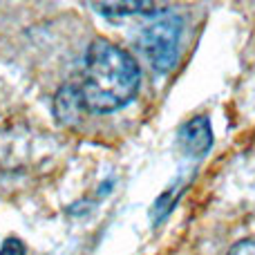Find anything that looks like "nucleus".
Here are the masks:
<instances>
[{"mask_svg": "<svg viewBox=\"0 0 255 255\" xmlns=\"http://www.w3.org/2000/svg\"><path fill=\"white\" fill-rule=\"evenodd\" d=\"M141 72L124 47L97 38L85 52L83 83L79 85L88 112L106 115L126 108L139 92Z\"/></svg>", "mask_w": 255, "mask_h": 255, "instance_id": "1", "label": "nucleus"}, {"mask_svg": "<svg viewBox=\"0 0 255 255\" xmlns=\"http://www.w3.org/2000/svg\"><path fill=\"white\" fill-rule=\"evenodd\" d=\"M181 31H184V20L177 13L163 16L159 20H154L152 25L141 29L139 49L154 72L163 74V72L175 67L181 43Z\"/></svg>", "mask_w": 255, "mask_h": 255, "instance_id": "2", "label": "nucleus"}, {"mask_svg": "<svg viewBox=\"0 0 255 255\" xmlns=\"http://www.w3.org/2000/svg\"><path fill=\"white\" fill-rule=\"evenodd\" d=\"M177 143L188 157H204L213 145V128L208 117H195L177 132Z\"/></svg>", "mask_w": 255, "mask_h": 255, "instance_id": "3", "label": "nucleus"}, {"mask_svg": "<svg viewBox=\"0 0 255 255\" xmlns=\"http://www.w3.org/2000/svg\"><path fill=\"white\" fill-rule=\"evenodd\" d=\"M52 112L58 124H63V126L79 124L83 119V112H88L79 85H63L56 92V97H54Z\"/></svg>", "mask_w": 255, "mask_h": 255, "instance_id": "4", "label": "nucleus"}, {"mask_svg": "<svg viewBox=\"0 0 255 255\" xmlns=\"http://www.w3.org/2000/svg\"><path fill=\"white\" fill-rule=\"evenodd\" d=\"M92 7L103 16H132V13H159L161 4L157 2H92Z\"/></svg>", "mask_w": 255, "mask_h": 255, "instance_id": "5", "label": "nucleus"}, {"mask_svg": "<svg viewBox=\"0 0 255 255\" xmlns=\"http://www.w3.org/2000/svg\"><path fill=\"white\" fill-rule=\"evenodd\" d=\"M172 190H175V188H168L166 193L159 195V199L152 204V220H154V222H161L163 217H166L168 213L172 211V206H175L177 197H179V195H177V197H172Z\"/></svg>", "mask_w": 255, "mask_h": 255, "instance_id": "6", "label": "nucleus"}, {"mask_svg": "<svg viewBox=\"0 0 255 255\" xmlns=\"http://www.w3.org/2000/svg\"><path fill=\"white\" fill-rule=\"evenodd\" d=\"M226 255H255V238H244L235 242Z\"/></svg>", "mask_w": 255, "mask_h": 255, "instance_id": "7", "label": "nucleus"}, {"mask_svg": "<svg viewBox=\"0 0 255 255\" xmlns=\"http://www.w3.org/2000/svg\"><path fill=\"white\" fill-rule=\"evenodd\" d=\"M0 255H25V244L18 238H7L0 247Z\"/></svg>", "mask_w": 255, "mask_h": 255, "instance_id": "8", "label": "nucleus"}, {"mask_svg": "<svg viewBox=\"0 0 255 255\" xmlns=\"http://www.w3.org/2000/svg\"><path fill=\"white\" fill-rule=\"evenodd\" d=\"M115 186V179H108L103 186H99V197H106L108 193H110V188Z\"/></svg>", "mask_w": 255, "mask_h": 255, "instance_id": "9", "label": "nucleus"}]
</instances>
